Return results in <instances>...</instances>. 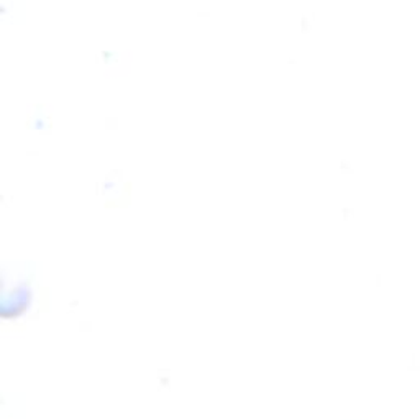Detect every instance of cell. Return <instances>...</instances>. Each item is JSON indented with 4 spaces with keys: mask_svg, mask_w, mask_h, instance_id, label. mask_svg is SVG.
I'll return each mask as SVG.
<instances>
[{
    "mask_svg": "<svg viewBox=\"0 0 420 420\" xmlns=\"http://www.w3.org/2000/svg\"><path fill=\"white\" fill-rule=\"evenodd\" d=\"M14 297H8L3 301V315L7 314V310H12V315L10 317H18V315L23 312L27 307L30 305V301H32V294H30L27 291V287H18L15 289L14 294H12Z\"/></svg>",
    "mask_w": 420,
    "mask_h": 420,
    "instance_id": "6da1fadb",
    "label": "cell"
}]
</instances>
